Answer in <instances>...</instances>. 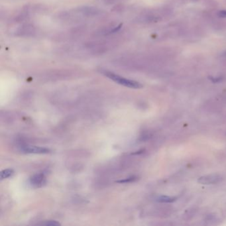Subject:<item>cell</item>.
<instances>
[{
	"instance_id": "cell-7",
	"label": "cell",
	"mask_w": 226,
	"mask_h": 226,
	"mask_svg": "<svg viewBox=\"0 0 226 226\" xmlns=\"http://www.w3.org/2000/svg\"><path fill=\"white\" fill-rule=\"evenodd\" d=\"M42 225H51V226H57V225H60V223L59 222H56V221L55 220H50V221H47V222H44L42 223Z\"/></svg>"
},
{
	"instance_id": "cell-9",
	"label": "cell",
	"mask_w": 226,
	"mask_h": 226,
	"mask_svg": "<svg viewBox=\"0 0 226 226\" xmlns=\"http://www.w3.org/2000/svg\"><path fill=\"white\" fill-rule=\"evenodd\" d=\"M218 16L220 17V18H226V10L220 11L219 12H218Z\"/></svg>"
},
{
	"instance_id": "cell-2",
	"label": "cell",
	"mask_w": 226,
	"mask_h": 226,
	"mask_svg": "<svg viewBox=\"0 0 226 226\" xmlns=\"http://www.w3.org/2000/svg\"><path fill=\"white\" fill-rule=\"evenodd\" d=\"M222 177L219 174H210L201 176L198 178V182L202 185H213L222 181Z\"/></svg>"
},
{
	"instance_id": "cell-4",
	"label": "cell",
	"mask_w": 226,
	"mask_h": 226,
	"mask_svg": "<svg viewBox=\"0 0 226 226\" xmlns=\"http://www.w3.org/2000/svg\"><path fill=\"white\" fill-rule=\"evenodd\" d=\"M30 183L35 187H42L46 183V179L43 174H36L30 178Z\"/></svg>"
},
{
	"instance_id": "cell-8",
	"label": "cell",
	"mask_w": 226,
	"mask_h": 226,
	"mask_svg": "<svg viewBox=\"0 0 226 226\" xmlns=\"http://www.w3.org/2000/svg\"><path fill=\"white\" fill-rule=\"evenodd\" d=\"M134 180H135V177H131V178H129L127 179H125V180H118L117 181V182H120V183H122V182H132Z\"/></svg>"
},
{
	"instance_id": "cell-5",
	"label": "cell",
	"mask_w": 226,
	"mask_h": 226,
	"mask_svg": "<svg viewBox=\"0 0 226 226\" xmlns=\"http://www.w3.org/2000/svg\"><path fill=\"white\" fill-rule=\"evenodd\" d=\"M176 200V197H171L167 196H161L157 198V201L159 202L163 203H171L174 202Z\"/></svg>"
},
{
	"instance_id": "cell-6",
	"label": "cell",
	"mask_w": 226,
	"mask_h": 226,
	"mask_svg": "<svg viewBox=\"0 0 226 226\" xmlns=\"http://www.w3.org/2000/svg\"><path fill=\"white\" fill-rule=\"evenodd\" d=\"M14 173V171L13 169H6V170H4L1 172V180H4L5 178H9V176H11V175H13V174Z\"/></svg>"
},
{
	"instance_id": "cell-1",
	"label": "cell",
	"mask_w": 226,
	"mask_h": 226,
	"mask_svg": "<svg viewBox=\"0 0 226 226\" xmlns=\"http://www.w3.org/2000/svg\"><path fill=\"white\" fill-rule=\"evenodd\" d=\"M102 73L103 74H104L105 77L109 78V79L114 81L115 82L119 84L120 85L124 86L125 87L134 88V89H139V88L143 87V85L141 83L137 82V81L127 79V78L120 77L118 74H116L112 72L104 70L102 71Z\"/></svg>"
},
{
	"instance_id": "cell-3",
	"label": "cell",
	"mask_w": 226,
	"mask_h": 226,
	"mask_svg": "<svg viewBox=\"0 0 226 226\" xmlns=\"http://www.w3.org/2000/svg\"><path fill=\"white\" fill-rule=\"evenodd\" d=\"M21 150L24 153H33V154H46L50 153V149L45 147H41L37 146L27 145L21 148Z\"/></svg>"
}]
</instances>
